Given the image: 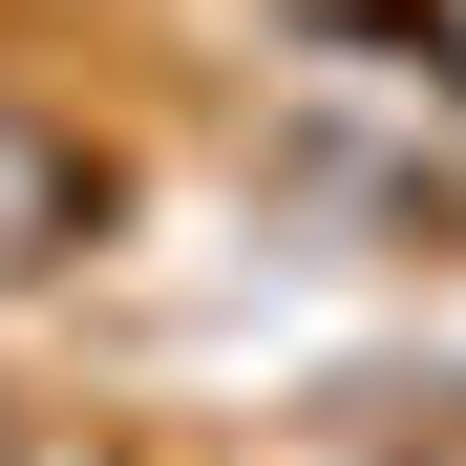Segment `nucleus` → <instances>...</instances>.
Wrapping results in <instances>:
<instances>
[{"label":"nucleus","mask_w":466,"mask_h":466,"mask_svg":"<svg viewBox=\"0 0 466 466\" xmlns=\"http://www.w3.org/2000/svg\"><path fill=\"white\" fill-rule=\"evenodd\" d=\"M0 466H22V403H0Z\"/></svg>","instance_id":"nucleus-2"},{"label":"nucleus","mask_w":466,"mask_h":466,"mask_svg":"<svg viewBox=\"0 0 466 466\" xmlns=\"http://www.w3.org/2000/svg\"><path fill=\"white\" fill-rule=\"evenodd\" d=\"M106 233H127V170H106L86 127H43L22 86H0V276H86Z\"/></svg>","instance_id":"nucleus-1"}]
</instances>
